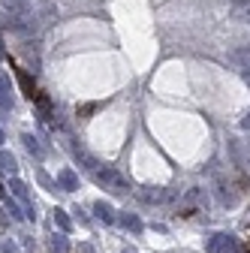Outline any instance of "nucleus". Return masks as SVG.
Masks as SVG:
<instances>
[{"label":"nucleus","mask_w":250,"mask_h":253,"mask_svg":"<svg viewBox=\"0 0 250 253\" xmlns=\"http://www.w3.org/2000/svg\"><path fill=\"white\" fill-rule=\"evenodd\" d=\"M93 181L97 184H103L106 190H115V193H130V184L121 178V172L118 169H112V166H100L97 172H93Z\"/></svg>","instance_id":"f257e3e1"},{"label":"nucleus","mask_w":250,"mask_h":253,"mask_svg":"<svg viewBox=\"0 0 250 253\" xmlns=\"http://www.w3.org/2000/svg\"><path fill=\"white\" fill-rule=\"evenodd\" d=\"M30 18H34L37 27H48L57 21V6L54 3H37V9L30 12Z\"/></svg>","instance_id":"f03ea898"},{"label":"nucleus","mask_w":250,"mask_h":253,"mask_svg":"<svg viewBox=\"0 0 250 253\" xmlns=\"http://www.w3.org/2000/svg\"><path fill=\"white\" fill-rule=\"evenodd\" d=\"M139 196H142V202H148V205H157V202L175 199V193H172V190H166V187H142Z\"/></svg>","instance_id":"7ed1b4c3"},{"label":"nucleus","mask_w":250,"mask_h":253,"mask_svg":"<svg viewBox=\"0 0 250 253\" xmlns=\"http://www.w3.org/2000/svg\"><path fill=\"white\" fill-rule=\"evenodd\" d=\"M9 190H12V196H15L18 202H24V208H27V217L34 220V202H30L27 184H24V181H18V178H12V181H9Z\"/></svg>","instance_id":"20e7f679"},{"label":"nucleus","mask_w":250,"mask_h":253,"mask_svg":"<svg viewBox=\"0 0 250 253\" xmlns=\"http://www.w3.org/2000/svg\"><path fill=\"white\" fill-rule=\"evenodd\" d=\"M57 190H64V193H76V190H79V175L73 169H60L57 172Z\"/></svg>","instance_id":"39448f33"},{"label":"nucleus","mask_w":250,"mask_h":253,"mask_svg":"<svg viewBox=\"0 0 250 253\" xmlns=\"http://www.w3.org/2000/svg\"><path fill=\"white\" fill-rule=\"evenodd\" d=\"M15 106V97H12V84H9V79L0 73V109H12Z\"/></svg>","instance_id":"423d86ee"},{"label":"nucleus","mask_w":250,"mask_h":253,"mask_svg":"<svg viewBox=\"0 0 250 253\" xmlns=\"http://www.w3.org/2000/svg\"><path fill=\"white\" fill-rule=\"evenodd\" d=\"M184 199L190 202V208H193V211H196V208H205V205H208V193H205L202 187H190V190H187V193H184Z\"/></svg>","instance_id":"0eeeda50"},{"label":"nucleus","mask_w":250,"mask_h":253,"mask_svg":"<svg viewBox=\"0 0 250 253\" xmlns=\"http://www.w3.org/2000/svg\"><path fill=\"white\" fill-rule=\"evenodd\" d=\"M3 3V9H9L15 18H30V6H27V0H0Z\"/></svg>","instance_id":"6e6552de"},{"label":"nucleus","mask_w":250,"mask_h":253,"mask_svg":"<svg viewBox=\"0 0 250 253\" xmlns=\"http://www.w3.org/2000/svg\"><path fill=\"white\" fill-rule=\"evenodd\" d=\"M15 76H18V84H21V90L27 93L30 100H34V97H37V84H34V79H30V73H27V70H18Z\"/></svg>","instance_id":"1a4fd4ad"},{"label":"nucleus","mask_w":250,"mask_h":253,"mask_svg":"<svg viewBox=\"0 0 250 253\" xmlns=\"http://www.w3.org/2000/svg\"><path fill=\"white\" fill-rule=\"evenodd\" d=\"M51 214H54V223H57V229H60V232H64V235H67V232L73 229V220H70V214H67L64 208H54Z\"/></svg>","instance_id":"9d476101"},{"label":"nucleus","mask_w":250,"mask_h":253,"mask_svg":"<svg viewBox=\"0 0 250 253\" xmlns=\"http://www.w3.org/2000/svg\"><path fill=\"white\" fill-rule=\"evenodd\" d=\"M76 160L87 169V172H97L100 169V163H97V157H90L87 151H82V148H76Z\"/></svg>","instance_id":"9b49d317"},{"label":"nucleus","mask_w":250,"mask_h":253,"mask_svg":"<svg viewBox=\"0 0 250 253\" xmlns=\"http://www.w3.org/2000/svg\"><path fill=\"white\" fill-rule=\"evenodd\" d=\"M0 172H9V175L18 172V160H15L9 151H0Z\"/></svg>","instance_id":"f8f14e48"},{"label":"nucleus","mask_w":250,"mask_h":253,"mask_svg":"<svg viewBox=\"0 0 250 253\" xmlns=\"http://www.w3.org/2000/svg\"><path fill=\"white\" fill-rule=\"evenodd\" d=\"M93 214H97L100 220H106V223H115V220H118V217H115V211H112V205H109V202H103V199L93 205Z\"/></svg>","instance_id":"ddd939ff"},{"label":"nucleus","mask_w":250,"mask_h":253,"mask_svg":"<svg viewBox=\"0 0 250 253\" xmlns=\"http://www.w3.org/2000/svg\"><path fill=\"white\" fill-rule=\"evenodd\" d=\"M232 15L250 24V0H232Z\"/></svg>","instance_id":"4468645a"},{"label":"nucleus","mask_w":250,"mask_h":253,"mask_svg":"<svg viewBox=\"0 0 250 253\" xmlns=\"http://www.w3.org/2000/svg\"><path fill=\"white\" fill-rule=\"evenodd\" d=\"M21 142H24V148H27V154H34V157H42V154H45L37 136H30V133H24V136H21Z\"/></svg>","instance_id":"2eb2a0df"},{"label":"nucleus","mask_w":250,"mask_h":253,"mask_svg":"<svg viewBox=\"0 0 250 253\" xmlns=\"http://www.w3.org/2000/svg\"><path fill=\"white\" fill-rule=\"evenodd\" d=\"M118 220L124 223V229H130V232H142V220H139L136 214H130V211H127V214H121Z\"/></svg>","instance_id":"dca6fc26"},{"label":"nucleus","mask_w":250,"mask_h":253,"mask_svg":"<svg viewBox=\"0 0 250 253\" xmlns=\"http://www.w3.org/2000/svg\"><path fill=\"white\" fill-rule=\"evenodd\" d=\"M226 244H229V235H211L208 253H226Z\"/></svg>","instance_id":"f3484780"},{"label":"nucleus","mask_w":250,"mask_h":253,"mask_svg":"<svg viewBox=\"0 0 250 253\" xmlns=\"http://www.w3.org/2000/svg\"><path fill=\"white\" fill-rule=\"evenodd\" d=\"M232 60H238L244 70H250V45H241V48H235V51H232Z\"/></svg>","instance_id":"a211bd4d"},{"label":"nucleus","mask_w":250,"mask_h":253,"mask_svg":"<svg viewBox=\"0 0 250 253\" xmlns=\"http://www.w3.org/2000/svg\"><path fill=\"white\" fill-rule=\"evenodd\" d=\"M48 244H51V250H54V253H70V241H67L64 235H54Z\"/></svg>","instance_id":"6ab92c4d"},{"label":"nucleus","mask_w":250,"mask_h":253,"mask_svg":"<svg viewBox=\"0 0 250 253\" xmlns=\"http://www.w3.org/2000/svg\"><path fill=\"white\" fill-rule=\"evenodd\" d=\"M97 109H100V103H84V106H79V109H76V115H79V118H90Z\"/></svg>","instance_id":"aec40b11"},{"label":"nucleus","mask_w":250,"mask_h":253,"mask_svg":"<svg viewBox=\"0 0 250 253\" xmlns=\"http://www.w3.org/2000/svg\"><path fill=\"white\" fill-rule=\"evenodd\" d=\"M37 178H40V184H42L45 190H51V193H54V190H57V181H51V178H48V175H45L42 169H37Z\"/></svg>","instance_id":"412c9836"},{"label":"nucleus","mask_w":250,"mask_h":253,"mask_svg":"<svg viewBox=\"0 0 250 253\" xmlns=\"http://www.w3.org/2000/svg\"><path fill=\"white\" fill-rule=\"evenodd\" d=\"M6 211H9V217L12 220H21L24 214H21V208H18V202H12V199H6Z\"/></svg>","instance_id":"4be33fe9"},{"label":"nucleus","mask_w":250,"mask_h":253,"mask_svg":"<svg viewBox=\"0 0 250 253\" xmlns=\"http://www.w3.org/2000/svg\"><path fill=\"white\" fill-rule=\"evenodd\" d=\"M0 253H18V247L12 241H0Z\"/></svg>","instance_id":"5701e85b"},{"label":"nucleus","mask_w":250,"mask_h":253,"mask_svg":"<svg viewBox=\"0 0 250 253\" xmlns=\"http://www.w3.org/2000/svg\"><path fill=\"white\" fill-rule=\"evenodd\" d=\"M241 126H244V130H250V109H247V115L241 118Z\"/></svg>","instance_id":"b1692460"},{"label":"nucleus","mask_w":250,"mask_h":253,"mask_svg":"<svg viewBox=\"0 0 250 253\" xmlns=\"http://www.w3.org/2000/svg\"><path fill=\"white\" fill-rule=\"evenodd\" d=\"M0 199H6V187L3 184H0Z\"/></svg>","instance_id":"393cba45"},{"label":"nucleus","mask_w":250,"mask_h":253,"mask_svg":"<svg viewBox=\"0 0 250 253\" xmlns=\"http://www.w3.org/2000/svg\"><path fill=\"white\" fill-rule=\"evenodd\" d=\"M0 57H6V48H3V40H0Z\"/></svg>","instance_id":"a878e982"},{"label":"nucleus","mask_w":250,"mask_h":253,"mask_svg":"<svg viewBox=\"0 0 250 253\" xmlns=\"http://www.w3.org/2000/svg\"><path fill=\"white\" fill-rule=\"evenodd\" d=\"M6 142V136H3V126H0V145H3Z\"/></svg>","instance_id":"bb28decb"},{"label":"nucleus","mask_w":250,"mask_h":253,"mask_svg":"<svg viewBox=\"0 0 250 253\" xmlns=\"http://www.w3.org/2000/svg\"><path fill=\"white\" fill-rule=\"evenodd\" d=\"M244 79H247V84H250V73H247V76H244Z\"/></svg>","instance_id":"cd10ccee"},{"label":"nucleus","mask_w":250,"mask_h":253,"mask_svg":"<svg viewBox=\"0 0 250 253\" xmlns=\"http://www.w3.org/2000/svg\"><path fill=\"white\" fill-rule=\"evenodd\" d=\"M0 223H3V217H0Z\"/></svg>","instance_id":"c85d7f7f"},{"label":"nucleus","mask_w":250,"mask_h":253,"mask_svg":"<svg viewBox=\"0 0 250 253\" xmlns=\"http://www.w3.org/2000/svg\"><path fill=\"white\" fill-rule=\"evenodd\" d=\"M127 253H133V250H127Z\"/></svg>","instance_id":"c756f323"},{"label":"nucleus","mask_w":250,"mask_h":253,"mask_svg":"<svg viewBox=\"0 0 250 253\" xmlns=\"http://www.w3.org/2000/svg\"><path fill=\"white\" fill-rule=\"evenodd\" d=\"M247 250H250V247H247Z\"/></svg>","instance_id":"7c9ffc66"}]
</instances>
